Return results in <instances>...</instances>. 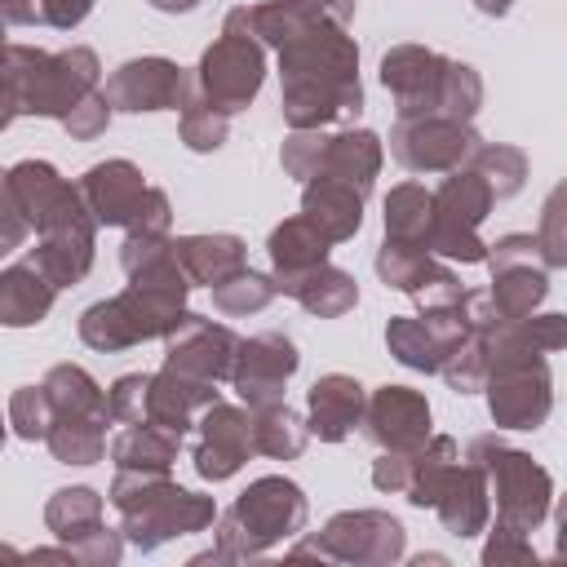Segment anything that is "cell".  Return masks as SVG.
<instances>
[{
    "instance_id": "1",
    "label": "cell",
    "mask_w": 567,
    "mask_h": 567,
    "mask_svg": "<svg viewBox=\"0 0 567 567\" xmlns=\"http://www.w3.org/2000/svg\"><path fill=\"white\" fill-rule=\"evenodd\" d=\"M120 266L128 275V288L93 301L80 315V341L97 354H115L155 337H168L190 310V275L177 261V239L168 235H128L120 244Z\"/></svg>"
},
{
    "instance_id": "2",
    "label": "cell",
    "mask_w": 567,
    "mask_h": 567,
    "mask_svg": "<svg viewBox=\"0 0 567 567\" xmlns=\"http://www.w3.org/2000/svg\"><path fill=\"white\" fill-rule=\"evenodd\" d=\"M279 111L288 128H328L359 120V44L341 22L310 18L279 49Z\"/></svg>"
},
{
    "instance_id": "3",
    "label": "cell",
    "mask_w": 567,
    "mask_h": 567,
    "mask_svg": "<svg viewBox=\"0 0 567 567\" xmlns=\"http://www.w3.org/2000/svg\"><path fill=\"white\" fill-rule=\"evenodd\" d=\"M0 204L18 208L22 221L35 230L31 261L58 284L71 288L89 275L97 248V217L84 204L80 186H71L49 159H18L4 173Z\"/></svg>"
},
{
    "instance_id": "4",
    "label": "cell",
    "mask_w": 567,
    "mask_h": 567,
    "mask_svg": "<svg viewBox=\"0 0 567 567\" xmlns=\"http://www.w3.org/2000/svg\"><path fill=\"white\" fill-rule=\"evenodd\" d=\"M102 80V62L89 44H71L58 53L9 44L4 49V124L18 115L66 120Z\"/></svg>"
},
{
    "instance_id": "5",
    "label": "cell",
    "mask_w": 567,
    "mask_h": 567,
    "mask_svg": "<svg viewBox=\"0 0 567 567\" xmlns=\"http://www.w3.org/2000/svg\"><path fill=\"white\" fill-rule=\"evenodd\" d=\"M106 501L120 509L124 540L133 549H142V554L217 523L213 496L177 487L168 478V470H115Z\"/></svg>"
},
{
    "instance_id": "6",
    "label": "cell",
    "mask_w": 567,
    "mask_h": 567,
    "mask_svg": "<svg viewBox=\"0 0 567 567\" xmlns=\"http://www.w3.org/2000/svg\"><path fill=\"white\" fill-rule=\"evenodd\" d=\"M306 492L284 478V474H266L252 478L235 505L226 514H217V545L213 558L217 563H244V558H261L266 549H275L279 540H292L306 527Z\"/></svg>"
},
{
    "instance_id": "7",
    "label": "cell",
    "mask_w": 567,
    "mask_h": 567,
    "mask_svg": "<svg viewBox=\"0 0 567 567\" xmlns=\"http://www.w3.org/2000/svg\"><path fill=\"white\" fill-rule=\"evenodd\" d=\"M465 461H474L487 474V487L496 496V518L523 532H536L549 518L554 505V478L540 461H532V452L509 447L496 434H478L465 447Z\"/></svg>"
},
{
    "instance_id": "8",
    "label": "cell",
    "mask_w": 567,
    "mask_h": 567,
    "mask_svg": "<svg viewBox=\"0 0 567 567\" xmlns=\"http://www.w3.org/2000/svg\"><path fill=\"white\" fill-rule=\"evenodd\" d=\"M492 368H487V416L496 430H540L554 412V372L540 350L487 341Z\"/></svg>"
},
{
    "instance_id": "9",
    "label": "cell",
    "mask_w": 567,
    "mask_h": 567,
    "mask_svg": "<svg viewBox=\"0 0 567 567\" xmlns=\"http://www.w3.org/2000/svg\"><path fill=\"white\" fill-rule=\"evenodd\" d=\"M408 549V532L385 509H341L323 523V532L297 540L292 558H323V563H363V567H390Z\"/></svg>"
},
{
    "instance_id": "10",
    "label": "cell",
    "mask_w": 567,
    "mask_h": 567,
    "mask_svg": "<svg viewBox=\"0 0 567 567\" xmlns=\"http://www.w3.org/2000/svg\"><path fill=\"white\" fill-rule=\"evenodd\" d=\"M496 195L492 186L465 164V168H452L439 190H434V226H430V252L434 257H447V261H461V266H478L487 261V244L478 235L483 217L492 213Z\"/></svg>"
},
{
    "instance_id": "11",
    "label": "cell",
    "mask_w": 567,
    "mask_h": 567,
    "mask_svg": "<svg viewBox=\"0 0 567 567\" xmlns=\"http://www.w3.org/2000/svg\"><path fill=\"white\" fill-rule=\"evenodd\" d=\"M261 80H266V44L226 27L199 53V66H195V89L226 115L248 111L252 97L261 93Z\"/></svg>"
},
{
    "instance_id": "12",
    "label": "cell",
    "mask_w": 567,
    "mask_h": 567,
    "mask_svg": "<svg viewBox=\"0 0 567 567\" xmlns=\"http://www.w3.org/2000/svg\"><path fill=\"white\" fill-rule=\"evenodd\" d=\"M483 146L470 120L452 115H421V120H394L390 128V155L408 173H452L465 168L470 155Z\"/></svg>"
},
{
    "instance_id": "13",
    "label": "cell",
    "mask_w": 567,
    "mask_h": 567,
    "mask_svg": "<svg viewBox=\"0 0 567 567\" xmlns=\"http://www.w3.org/2000/svg\"><path fill=\"white\" fill-rule=\"evenodd\" d=\"M487 266H492L487 292L509 323L536 315V306L549 297V275H545L549 266L540 257L536 235H501L496 244H487Z\"/></svg>"
},
{
    "instance_id": "14",
    "label": "cell",
    "mask_w": 567,
    "mask_h": 567,
    "mask_svg": "<svg viewBox=\"0 0 567 567\" xmlns=\"http://www.w3.org/2000/svg\"><path fill=\"white\" fill-rule=\"evenodd\" d=\"M447 53L425 44H394L381 58V84L394 97L399 120L443 115V84H447Z\"/></svg>"
},
{
    "instance_id": "15",
    "label": "cell",
    "mask_w": 567,
    "mask_h": 567,
    "mask_svg": "<svg viewBox=\"0 0 567 567\" xmlns=\"http://www.w3.org/2000/svg\"><path fill=\"white\" fill-rule=\"evenodd\" d=\"M195 89V75H186L173 58H128L106 75V97L115 111L142 115V111H182Z\"/></svg>"
},
{
    "instance_id": "16",
    "label": "cell",
    "mask_w": 567,
    "mask_h": 567,
    "mask_svg": "<svg viewBox=\"0 0 567 567\" xmlns=\"http://www.w3.org/2000/svg\"><path fill=\"white\" fill-rule=\"evenodd\" d=\"M257 452L252 439V408H235V403H213L199 412V439L190 452V465L204 483H226L230 474L244 470V461Z\"/></svg>"
},
{
    "instance_id": "17",
    "label": "cell",
    "mask_w": 567,
    "mask_h": 567,
    "mask_svg": "<svg viewBox=\"0 0 567 567\" xmlns=\"http://www.w3.org/2000/svg\"><path fill=\"white\" fill-rule=\"evenodd\" d=\"M301 354L284 332H257L248 341H239L235 368H230V385L248 408H266V403H284V390L297 372Z\"/></svg>"
},
{
    "instance_id": "18",
    "label": "cell",
    "mask_w": 567,
    "mask_h": 567,
    "mask_svg": "<svg viewBox=\"0 0 567 567\" xmlns=\"http://www.w3.org/2000/svg\"><path fill=\"white\" fill-rule=\"evenodd\" d=\"M465 332H470V323H465L461 306H452V310H421L416 319L390 315V323H385V350L403 368H412V372H439L443 359L456 350V341Z\"/></svg>"
},
{
    "instance_id": "19",
    "label": "cell",
    "mask_w": 567,
    "mask_h": 567,
    "mask_svg": "<svg viewBox=\"0 0 567 567\" xmlns=\"http://www.w3.org/2000/svg\"><path fill=\"white\" fill-rule=\"evenodd\" d=\"M239 354V337L226 323H213L204 315H186L168 337H164V368L199 381H230Z\"/></svg>"
},
{
    "instance_id": "20",
    "label": "cell",
    "mask_w": 567,
    "mask_h": 567,
    "mask_svg": "<svg viewBox=\"0 0 567 567\" xmlns=\"http://www.w3.org/2000/svg\"><path fill=\"white\" fill-rule=\"evenodd\" d=\"M363 439L394 452H416L430 439V403L412 385H381L368 394Z\"/></svg>"
},
{
    "instance_id": "21",
    "label": "cell",
    "mask_w": 567,
    "mask_h": 567,
    "mask_svg": "<svg viewBox=\"0 0 567 567\" xmlns=\"http://www.w3.org/2000/svg\"><path fill=\"white\" fill-rule=\"evenodd\" d=\"M75 186H80L84 204L93 208L97 226H124V230L137 221V213L151 195V186L142 182V168L128 159H102V164L84 168V177Z\"/></svg>"
},
{
    "instance_id": "22",
    "label": "cell",
    "mask_w": 567,
    "mask_h": 567,
    "mask_svg": "<svg viewBox=\"0 0 567 567\" xmlns=\"http://www.w3.org/2000/svg\"><path fill=\"white\" fill-rule=\"evenodd\" d=\"M363 412H368V390L346 372H328L306 390V421L310 434L323 443L350 439L354 425H363Z\"/></svg>"
},
{
    "instance_id": "23",
    "label": "cell",
    "mask_w": 567,
    "mask_h": 567,
    "mask_svg": "<svg viewBox=\"0 0 567 567\" xmlns=\"http://www.w3.org/2000/svg\"><path fill=\"white\" fill-rule=\"evenodd\" d=\"M221 394H217V381H199V377H182L173 368H159L151 372V408H146V421L151 425H164L173 434H186L190 425H199L195 416L204 408H213Z\"/></svg>"
},
{
    "instance_id": "24",
    "label": "cell",
    "mask_w": 567,
    "mask_h": 567,
    "mask_svg": "<svg viewBox=\"0 0 567 567\" xmlns=\"http://www.w3.org/2000/svg\"><path fill=\"white\" fill-rule=\"evenodd\" d=\"M266 252H270V275L279 284V292H284L292 279H301V275H310V270H319L328 261L332 239L306 213H297V217H288V221H279L270 230Z\"/></svg>"
},
{
    "instance_id": "25",
    "label": "cell",
    "mask_w": 567,
    "mask_h": 567,
    "mask_svg": "<svg viewBox=\"0 0 567 567\" xmlns=\"http://www.w3.org/2000/svg\"><path fill=\"white\" fill-rule=\"evenodd\" d=\"M443 532L452 536H478L487 532V518H492V487H487V474L474 465V461H456L439 505H434Z\"/></svg>"
},
{
    "instance_id": "26",
    "label": "cell",
    "mask_w": 567,
    "mask_h": 567,
    "mask_svg": "<svg viewBox=\"0 0 567 567\" xmlns=\"http://www.w3.org/2000/svg\"><path fill=\"white\" fill-rule=\"evenodd\" d=\"M301 213H306L332 244H346V239H354L359 226H363V195H359L354 186H346V182L319 173V177H310V182L301 186Z\"/></svg>"
},
{
    "instance_id": "27",
    "label": "cell",
    "mask_w": 567,
    "mask_h": 567,
    "mask_svg": "<svg viewBox=\"0 0 567 567\" xmlns=\"http://www.w3.org/2000/svg\"><path fill=\"white\" fill-rule=\"evenodd\" d=\"M53 297H58V284L31 257H22V261L4 266V275H0V323L4 328L40 323L53 310Z\"/></svg>"
},
{
    "instance_id": "28",
    "label": "cell",
    "mask_w": 567,
    "mask_h": 567,
    "mask_svg": "<svg viewBox=\"0 0 567 567\" xmlns=\"http://www.w3.org/2000/svg\"><path fill=\"white\" fill-rule=\"evenodd\" d=\"M177 261L199 288H217L230 275L248 266V244L239 235H182L177 239Z\"/></svg>"
},
{
    "instance_id": "29",
    "label": "cell",
    "mask_w": 567,
    "mask_h": 567,
    "mask_svg": "<svg viewBox=\"0 0 567 567\" xmlns=\"http://www.w3.org/2000/svg\"><path fill=\"white\" fill-rule=\"evenodd\" d=\"M381 159H385V151H381V137H377L372 128H341V133H332L319 173H328V177L354 186V190L368 199V195H372V182H377V173H381Z\"/></svg>"
},
{
    "instance_id": "30",
    "label": "cell",
    "mask_w": 567,
    "mask_h": 567,
    "mask_svg": "<svg viewBox=\"0 0 567 567\" xmlns=\"http://www.w3.org/2000/svg\"><path fill=\"white\" fill-rule=\"evenodd\" d=\"M284 297H292V301H297L306 315H315V319H341L346 310L359 306V284H354L350 270L323 261L319 270L292 279V284L284 288Z\"/></svg>"
},
{
    "instance_id": "31",
    "label": "cell",
    "mask_w": 567,
    "mask_h": 567,
    "mask_svg": "<svg viewBox=\"0 0 567 567\" xmlns=\"http://www.w3.org/2000/svg\"><path fill=\"white\" fill-rule=\"evenodd\" d=\"M58 408V416H93V421H115L111 416V390H102L80 363H53L40 381Z\"/></svg>"
},
{
    "instance_id": "32",
    "label": "cell",
    "mask_w": 567,
    "mask_h": 567,
    "mask_svg": "<svg viewBox=\"0 0 567 567\" xmlns=\"http://www.w3.org/2000/svg\"><path fill=\"white\" fill-rule=\"evenodd\" d=\"M177 447H182V434L137 421L111 439V461H115V470H168L177 461Z\"/></svg>"
},
{
    "instance_id": "33",
    "label": "cell",
    "mask_w": 567,
    "mask_h": 567,
    "mask_svg": "<svg viewBox=\"0 0 567 567\" xmlns=\"http://www.w3.org/2000/svg\"><path fill=\"white\" fill-rule=\"evenodd\" d=\"M430 226H434V190H425L421 182L390 186V195H385V239L430 248Z\"/></svg>"
},
{
    "instance_id": "34",
    "label": "cell",
    "mask_w": 567,
    "mask_h": 567,
    "mask_svg": "<svg viewBox=\"0 0 567 567\" xmlns=\"http://www.w3.org/2000/svg\"><path fill=\"white\" fill-rule=\"evenodd\" d=\"M252 439H257V452L261 456L292 461V456L306 452L310 421H301L288 403H266V408H252Z\"/></svg>"
},
{
    "instance_id": "35",
    "label": "cell",
    "mask_w": 567,
    "mask_h": 567,
    "mask_svg": "<svg viewBox=\"0 0 567 567\" xmlns=\"http://www.w3.org/2000/svg\"><path fill=\"white\" fill-rule=\"evenodd\" d=\"M456 461H461L456 439L430 434L425 447L416 452V470H412V483H408L403 496H408L416 509H434L439 496H443V487H447V478H452V470H456Z\"/></svg>"
},
{
    "instance_id": "36",
    "label": "cell",
    "mask_w": 567,
    "mask_h": 567,
    "mask_svg": "<svg viewBox=\"0 0 567 567\" xmlns=\"http://www.w3.org/2000/svg\"><path fill=\"white\" fill-rule=\"evenodd\" d=\"M44 527L71 545L80 536H89L93 527H102V496L93 487H58L44 505Z\"/></svg>"
},
{
    "instance_id": "37",
    "label": "cell",
    "mask_w": 567,
    "mask_h": 567,
    "mask_svg": "<svg viewBox=\"0 0 567 567\" xmlns=\"http://www.w3.org/2000/svg\"><path fill=\"white\" fill-rule=\"evenodd\" d=\"M44 447L62 465H97L106 456V421L93 416H58Z\"/></svg>"
},
{
    "instance_id": "38",
    "label": "cell",
    "mask_w": 567,
    "mask_h": 567,
    "mask_svg": "<svg viewBox=\"0 0 567 567\" xmlns=\"http://www.w3.org/2000/svg\"><path fill=\"white\" fill-rule=\"evenodd\" d=\"M377 275H381V284L385 288H399V292H416L425 279H430V270L439 266L434 261V252L430 248H421V244H403V239H385L381 248H377Z\"/></svg>"
},
{
    "instance_id": "39",
    "label": "cell",
    "mask_w": 567,
    "mask_h": 567,
    "mask_svg": "<svg viewBox=\"0 0 567 567\" xmlns=\"http://www.w3.org/2000/svg\"><path fill=\"white\" fill-rule=\"evenodd\" d=\"M177 133L186 142V151L195 155H213L226 146V133H230V115L217 111L199 89H190L186 106H182V120H177Z\"/></svg>"
},
{
    "instance_id": "40",
    "label": "cell",
    "mask_w": 567,
    "mask_h": 567,
    "mask_svg": "<svg viewBox=\"0 0 567 567\" xmlns=\"http://www.w3.org/2000/svg\"><path fill=\"white\" fill-rule=\"evenodd\" d=\"M470 168L492 186L496 199H509L523 190L527 182V155L518 146H505V142H483L474 155H470Z\"/></svg>"
},
{
    "instance_id": "41",
    "label": "cell",
    "mask_w": 567,
    "mask_h": 567,
    "mask_svg": "<svg viewBox=\"0 0 567 567\" xmlns=\"http://www.w3.org/2000/svg\"><path fill=\"white\" fill-rule=\"evenodd\" d=\"M487 368H492V346H487V337H483V332H465V337L456 341V350L443 359L439 377H443L447 390H456V394H478V390L487 385Z\"/></svg>"
},
{
    "instance_id": "42",
    "label": "cell",
    "mask_w": 567,
    "mask_h": 567,
    "mask_svg": "<svg viewBox=\"0 0 567 567\" xmlns=\"http://www.w3.org/2000/svg\"><path fill=\"white\" fill-rule=\"evenodd\" d=\"M275 297H279L275 275H261V270H248V266H244L239 275H230L226 284L213 288V306H217L221 315H257V310H266Z\"/></svg>"
},
{
    "instance_id": "43",
    "label": "cell",
    "mask_w": 567,
    "mask_h": 567,
    "mask_svg": "<svg viewBox=\"0 0 567 567\" xmlns=\"http://www.w3.org/2000/svg\"><path fill=\"white\" fill-rule=\"evenodd\" d=\"M53 421H58V408H53V399H49L44 385H18L9 394V430H13V439L44 443L49 430H53Z\"/></svg>"
},
{
    "instance_id": "44",
    "label": "cell",
    "mask_w": 567,
    "mask_h": 567,
    "mask_svg": "<svg viewBox=\"0 0 567 567\" xmlns=\"http://www.w3.org/2000/svg\"><path fill=\"white\" fill-rule=\"evenodd\" d=\"M487 341H509V346H527V350H540V354H554V350H567V310H554V315H527L518 323H505L496 337Z\"/></svg>"
},
{
    "instance_id": "45",
    "label": "cell",
    "mask_w": 567,
    "mask_h": 567,
    "mask_svg": "<svg viewBox=\"0 0 567 567\" xmlns=\"http://www.w3.org/2000/svg\"><path fill=\"white\" fill-rule=\"evenodd\" d=\"M536 239H540V257L549 270L567 266V177L545 195L540 204V221H536Z\"/></svg>"
},
{
    "instance_id": "46",
    "label": "cell",
    "mask_w": 567,
    "mask_h": 567,
    "mask_svg": "<svg viewBox=\"0 0 567 567\" xmlns=\"http://www.w3.org/2000/svg\"><path fill=\"white\" fill-rule=\"evenodd\" d=\"M328 142H332V133H323V128H292V133L284 137V146H279L284 173L297 177L301 186H306L310 177H319L323 155H328Z\"/></svg>"
},
{
    "instance_id": "47",
    "label": "cell",
    "mask_w": 567,
    "mask_h": 567,
    "mask_svg": "<svg viewBox=\"0 0 567 567\" xmlns=\"http://www.w3.org/2000/svg\"><path fill=\"white\" fill-rule=\"evenodd\" d=\"M146 408H151V372L115 377V385H111V416L120 425H137V421H146Z\"/></svg>"
},
{
    "instance_id": "48",
    "label": "cell",
    "mask_w": 567,
    "mask_h": 567,
    "mask_svg": "<svg viewBox=\"0 0 567 567\" xmlns=\"http://www.w3.org/2000/svg\"><path fill=\"white\" fill-rule=\"evenodd\" d=\"M483 563L487 567H505V563H532L536 567V549H532L523 527H509L496 518V527L487 532V545H483Z\"/></svg>"
},
{
    "instance_id": "49",
    "label": "cell",
    "mask_w": 567,
    "mask_h": 567,
    "mask_svg": "<svg viewBox=\"0 0 567 567\" xmlns=\"http://www.w3.org/2000/svg\"><path fill=\"white\" fill-rule=\"evenodd\" d=\"M111 97H106V89H93L66 120H62V128L75 137V142H93V137H102L106 133V124H111Z\"/></svg>"
},
{
    "instance_id": "50",
    "label": "cell",
    "mask_w": 567,
    "mask_h": 567,
    "mask_svg": "<svg viewBox=\"0 0 567 567\" xmlns=\"http://www.w3.org/2000/svg\"><path fill=\"white\" fill-rule=\"evenodd\" d=\"M124 532L120 527H93L89 536H80V540H71V549H75V563L80 567H115L120 563V554H124Z\"/></svg>"
},
{
    "instance_id": "51",
    "label": "cell",
    "mask_w": 567,
    "mask_h": 567,
    "mask_svg": "<svg viewBox=\"0 0 567 567\" xmlns=\"http://www.w3.org/2000/svg\"><path fill=\"white\" fill-rule=\"evenodd\" d=\"M416 452H421V447H416ZM416 452L381 447V456L372 461V487H377V492H408L412 470H416Z\"/></svg>"
},
{
    "instance_id": "52",
    "label": "cell",
    "mask_w": 567,
    "mask_h": 567,
    "mask_svg": "<svg viewBox=\"0 0 567 567\" xmlns=\"http://www.w3.org/2000/svg\"><path fill=\"white\" fill-rule=\"evenodd\" d=\"M461 297H465V288H461V279H456L447 266H434L430 279L412 292V301H416L421 310H452V306H461Z\"/></svg>"
},
{
    "instance_id": "53",
    "label": "cell",
    "mask_w": 567,
    "mask_h": 567,
    "mask_svg": "<svg viewBox=\"0 0 567 567\" xmlns=\"http://www.w3.org/2000/svg\"><path fill=\"white\" fill-rule=\"evenodd\" d=\"M93 13V0H40V27L71 31Z\"/></svg>"
},
{
    "instance_id": "54",
    "label": "cell",
    "mask_w": 567,
    "mask_h": 567,
    "mask_svg": "<svg viewBox=\"0 0 567 567\" xmlns=\"http://www.w3.org/2000/svg\"><path fill=\"white\" fill-rule=\"evenodd\" d=\"M301 4H306L310 13L332 18V22H341V27H346V22L354 18V4H359V0H301Z\"/></svg>"
},
{
    "instance_id": "55",
    "label": "cell",
    "mask_w": 567,
    "mask_h": 567,
    "mask_svg": "<svg viewBox=\"0 0 567 567\" xmlns=\"http://www.w3.org/2000/svg\"><path fill=\"white\" fill-rule=\"evenodd\" d=\"M4 22H9V27H31V22H40V0H4Z\"/></svg>"
},
{
    "instance_id": "56",
    "label": "cell",
    "mask_w": 567,
    "mask_h": 567,
    "mask_svg": "<svg viewBox=\"0 0 567 567\" xmlns=\"http://www.w3.org/2000/svg\"><path fill=\"white\" fill-rule=\"evenodd\" d=\"M554 523H558V532H554V558H558V563H567V492L558 496Z\"/></svg>"
},
{
    "instance_id": "57",
    "label": "cell",
    "mask_w": 567,
    "mask_h": 567,
    "mask_svg": "<svg viewBox=\"0 0 567 567\" xmlns=\"http://www.w3.org/2000/svg\"><path fill=\"white\" fill-rule=\"evenodd\" d=\"M151 9H159V13H190V9H199V0H146Z\"/></svg>"
},
{
    "instance_id": "58",
    "label": "cell",
    "mask_w": 567,
    "mask_h": 567,
    "mask_svg": "<svg viewBox=\"0 0 567 567\" xmlns=\"http://www.w3.org/2000/svg\"><path fill=\"white\" fill-rule=\"evenodd\" d=\"M474 9H478L483 18H505V13L514 9V0H474Z\"/></svg>"
}]
</instances>
